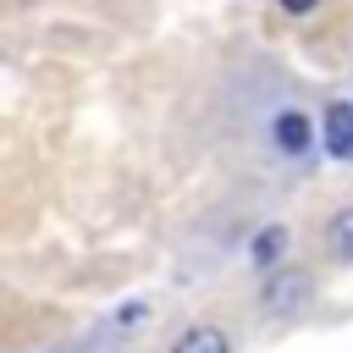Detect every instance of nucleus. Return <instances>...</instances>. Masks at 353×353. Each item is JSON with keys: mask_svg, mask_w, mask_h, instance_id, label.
<instances>
[{"mask_svg": "<svg viewBox=\"0 0 353 353\" xmlns=\"http://www.w3.org/2000/svg\"><path fill=\"white\" fill-rule=\"evenodd\" d=\"M309 298H314V281L303 276V270H270L265 276V292H259V303L276 314V320H287V314H298V309H309Z\"/></svg>", "mask_w": 353, "mask_h": 353, "instance_id": "nucleus-1", "label": "nucleus"}, {"mask_svg": "<svg viewBox=\"0 0 353 353\" xmlns=\"http://www.w3.org/2000/svg\"><path fill=\"white\" fill-rule=\"evenodd\" d=\"M325 154L331 160H353V105H325Z\"/></svg>", "mask_w": 353, "mask_h": 353, "instance_id": "nucleus-2", "label": "nucleus"}, {"mask_svg": "<svg viewBox=\"0 0 353 353\" xmlns=\"http://www.w3.org/2000/svg\"><path fill=\"white\" fill-rule=\"evenodd\" d=\"M270 132H276V149H281V154H303V149H309V121H303V110H281V116L270 121Z\"/></svg>", "mask_w": 353, "mask_h": 353, "instance_id": "nucleus-3", "label": "nucleus"}, {"mask_svg": "<svg viewBox=\"0 0 353 353\" xmlns=\"http://www.w3.org/2000/svg\"><path fill=\"white\" fill-rule=\"evenodd\" d=\"M281 254H287V226H265V232H254L248 259H254L259 270H281Z\"/></svg>", "mask_w": 353, "mask_h": 353, "instance_id": "nucleus-4", "label": "nucleus"}, {"mask_svg": "<svg viewBox=\"0 0 353 353\" xmlns=\"http://www.w3.org/2000/svg\"><path fill=\"white\" fill-rule=\"evenodd\" d=\"M171 353H232V336H226L221 325H193V331L176 336Z\"/></svg>", "mask_w": 353, "mask_h": 353, "instance_id": "nucleus-5", "label": "nucleus"}, {"mask_svg": "<svg viewBox=\"0 0 353 353\" xmlns=\"http://www.w3.org/2000/svg\"><path fill=\"white\" fill-rule=\"evenodd\" d=\"M325 243H331V254H336L342 265H353V204L331 215V226H325Z\"/></svg>", "mask_w": 353, "mask_h": 353, "instance_id": "nucleus-6", "label": "nucleus"}, {"mask_svg": "<svg viewBox=\"0 0 353 353\" xmlns=\"http://www.w3.org/2000/svg\"><path fill=\"white\" fill-rule=\"evenodd\" d=\"M320 0H281V11H292V17H309Z\"/></svg>", "mask_w": 353, "mask_h": 353, "instance_id": "nucleus-7", "label": "nucleus"}]
</instances>
